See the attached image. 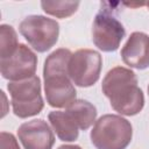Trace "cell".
Listing matches in <instances>:
<instances>
[{
	"label": "cell",
	"instance_id": "6da1fadb",
	"mask_svg": "<svg viewBox=\"0 0 149 149\" xmlns=\"http://www.w3.org/2000/svg\"><path fill=\"white\" fill-rule=\"evenodd\" d=\"M101 90L112 108L121 115H136L144 107V94L137 85V77L128 68L111 69L102 79Z\"/></svg>",
	"mask_w": 149,
	"mask_h": 149
},
{
	"label": "cell",
	"instance_id": "7a4b0ae2",
	"mask_svg": "<svg viewBox=\"0 0 149 149\" xmlns=\"http://www.w3.org/2000/svg\"><path fill=\"white\" fill-rule=\"evenodd\" d=\"M71 55L72 52L69 49L59 48L44 61V94L48 105L51 107L68 108L76 100L77 92L68 71Z\"/></svg>",
	"mask_w": 149,
	"mask_h": 149
},
{
	"label": "cell",
	"instance_id": "3957f363",
	"mask_svg": "<svg viewBox=\"0 0 149 149\" xmlns=\"http://www.w3.org/2000/svg\"><path fill=\"white\" fill-rule=\"evenodd\" d=\"M90 137L97 149H126L132 142L133 127L121 115L105 114L95 121Z\"/></svg>",
	"mask_w": 149,
	"mask_h": 149
},
{
	"label": "cell",
	"instance_id": "277c9868",
	"mask_svg": "<svg viewBox=\"0 0 149 149\" xmlns=\"http://www.w3.org/2000/svg\"><path fill=\"white\" fill-rule=\"evenodd\" d=\"M7 90L10 94L13 113L16 116L27 119L42 112L44 101L41 94V80L36 74L28 79L9 81Z\"/></svg>",
	"mask_w": 149,
	"mask_h": 149
},
{
	"label": "cell",
	"instance_id": "5b68a950",
	"mask_svg": "<svg viewBox=\"0 0 149 149\" xmlns=\"http://www.w3.org/2000/svg\"><path fill=\"white\" fill-rule=\"evenodd\" d=\"M19 31L35 51L45 52L58 41L59 24L43 15H28L20 22Z\"/></svg>",
	"mask_w": 149,
	"mask_h": 149
},
{
	"label": "cell",
	"instance_id": "8992f818",
	"mask_svg": "<svg viewBox=\"0 0 149 149\" xmlns=\"http://www.w3.org/2000/svg\"><path fill=\"white\" fill-rule=\"evenodd\" d=\"M102 66L101 55L92 49H79L69 61V76L72 83L79 87L93 86L100 78Z\"/></svg>",
	"mask_w": 149,
	"mask_h": 149
},
{
	"label": "cell",
	"instance_id": "52a82bcc",
	"mask_svg": "<svg viewBox=\"0 0 149 149\" xmlns=\"http://www.w3.org/2000/svg\"><path fill=\"white\" fill-rule=\"evenodd\" d=\"M126 35L122 23L107 12L95 15L92 24V41L94 45L104 52H113L119 49Z\"/></svg>",
	"mask_w": 149,
	"mask_h": 149
},
{
	"label": "cell",
	"instance_id": "ba28073f",
	"mask_svg": "<svg viewBox=\"0 0 149 149\" xmlns=\"http://www.w3.org/2000/svg\"><path fill=\"white\" fill-rule=\"evenodd\" d=\"M37 66V56L26 44L20 43L15 52L3 59H0L1 76L9 81L28 79L35 76Z\"/></svg>",
	"mask_w": 149,
	"mask_h": 149
},
{
	"label": "cell",
	"instance_id": "9c48e42d",
	"mask_svg": "<svg viewBox=\"0 0 149 149\" xmlns=\"http://www.w3.org/2000/svg\"><path fill=\"white\" fill-rule=\"evenodd\" d=\"M17 137L24 149H52L55 135L43 119L23 122L17 129Z\"/></svg>",
	"mask_w": 149,
	"mask_h": 149
},
{
	"label": "cell",
	"instance_id": "30bf717a",
	"mask_svg": "<svg viewBox=\"0 0 149 149\" xmlns=\"http://www.w3.org/2000/svg\"><path fill=\"white\" fill-rule=\"evenodd\" d=\"M121 58L126 65L137 70L149 68V36L134 31L121 49Z\"/></svg>",
	"mask_w": 149,
	"mask_h": 149
},
{
	"label": "cell",
	"instance_id": "8fae6325",
	"mask_svg": "<svg viewBox=\"0 0 149 149\" xmlns=\"http://www.w3.org/2000/svg\"><path fill=\"white\" fill-rule=\"evenodd\" d=\"M48 120L61 141L72 142L78 139L79 127L66 111H52L48 114Z\"/></svg>",
	"mask_w": 149,
	"mask_h": 149
},
{
	"label": "cell",
	"instance_id": "7c38bea8",
	"mask_svg": "<svg viewBox=\"0 0 149 149\" xmlns=\"http://www.w3.org/2000/svg\"><path fill=\"white\" fill-rule=\"evenodd\" d=\"M65 111L73 118L81 130H87L93 123H95L97 108L87 100L76 99Z\"/></svg>",
	"mask_w": 149,
	"mask_h": 149
},
{
	"label": "cell",
	"instance_id": "4fadbf2b",
	"mask_svg": "<svg viewBox=\"0 0 149 149\" xmlns=\"http://www.w3.org/2000/svg\"><path fill=\"white\" fill-rule=\"evenodd\" d=\"M79 5V1H41L42 9L47 14L58 19H65L73 15Z\"/></svg>",
	"mask_w": 149,
	"mask_h": 149
},
{
	"label": "cell",
	"instance_id": "5bb4252c",
	"mask_svg": "<svg viewBox=\"0 0 149 149\" xmlns=\"http://www.w3.org/2000/svg\"><path fill=\"white\" fill-rule=\"evenodd\" d=\"M15 29L9 24L0 26V59L12 56L19 47Z\"/></svg>",
	"mask_w": 149,
	"mask_h": 149
},
{
	"label": "cell",
	"instance_id": "9a60e30c",
	"mask_svg": "<svg viewBox=\"0 0 149 149\" xmlns=\"http://www.w3.org/2000/svg\"><path fill=\"white\" fill-rule=\"evenodd\" d=\"M0 148L1 149H21L15 136L7 132H1L0 134Z\"/></svg>",
	"mask_w": 149,
	"mask_h": 149
},
{
	"label": "cell",
	"instance_id": "2e32d148",
	"mask_svg": "<svg viewBox=\"0 0 149 149\" xmlns=\"http://www.w3.org/2000/svg\"><path fill=\"white\" fill-rule=\"evenodd\" d=\"M57 149H83V148L77 144H63V146H59Z\"/></svg>",
	"mask_w": 149,
	"mask_h": 149
},
{
	"label": "cell",
	"instance_id": "e0dca14e",
	"mask_svg": "<svg viewBox=\"0 0 149 149\" xmlns=\"http://www.w3.org/2000/svg\"><path fill=\"white\" fill-rule=\"evenodd\" d=\"M146 6H147V7H148V9H149V2H147V3H146Z\"/></svg>",
	"mask_w": 149,
	"mask_h": 149
},
{
	"label": "cell",
	"instance_id": "ac0fdd59",
	"mask_svg": "<svg viewBox=\"0 0 149 149\" xmlns=\"http://www.w3.org/2000/svg\"><path fill=\"white\" fill-rule=\"evenodd\" d=\"M148 94H149V85H148Z\"/></svg>",
	"mask_w": 149,
	"mask_h": 149
}]
</instances>
